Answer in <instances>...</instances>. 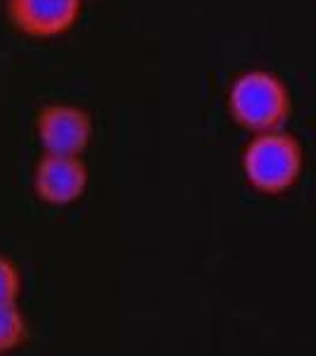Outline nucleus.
Segmentation results:
<instances>
[{
  "instance_id": "obj_1",
  "label": "nucleus",
  "mask_w": 316,
  "mask_h": 356,
  "mask_svg": "<svg viewBox=\"0 0 316 356\" xmlns=\"http://www.w3.org/2000/svg\"><path fill=\"white\" fill-rule=\"evenodd\" d=\"M240 171L255 193L269 197L290 193L304 174L300 138L288 129L250 134V140L240 152Z\"/></svg>"
},
{
  "instance_id": "obj_2",
  "label": "nucleus",
  "mask_w": 316,
  "mask_h": 356,
  "mask_svg": "<svg viewBox=\"0 0 316 356\" xmlns=\"http://www.w3.org/2000/svg\"><path fill=\"white\" fill-rule=\"evenodd\" d=\"M233 124L248 134L285 129L292 114V93L281 74L252 67L235 74L226 93Z\"/></svg>"
},
{
  "instance_id": "obj_3",
  "label": "nucleus",
  "mask_w": 316,
  "mask_h": 356,
  "mask_svg": "<svg viewBox=\"0 0 316 356\" xmlns=\"http://www.w3.org/2000/svg\"><path fill=\"white\" fill-rule=\"evenodd\" d=\"M41 152L55 154H86L93 143V114L74 102H45L33 119Z\"/></svg>"
},
{
  "instance_id": "obj_4",
  "label": "nucleus",
  "mask_w": 316,
  "mask_h": 356,
  "mask_svg": "<svg viewBox=\"0 0 316 356\" xmlns=\"http://www.w3.org/2000/svg\"><path fill=\"white\" fill-rule=\"evenodd\" d=\"M90 186V169L84 154L41 152L31 169V191L48 207H72Z\"/></svg>"
},
{
  "instance_id": "obj_5",
  "label": "nucleus",
  "mask_w": 316,
  "mask_h": 356,
  "mask_svg": "<svg viewBox=\"0 0 316 356\" xmlns=\"http://www.w3.org/2000/svg\"><path fill=\"white\" fill-rule=\"evenodd\" d=\"M84 0H5V15L15 31L33 41L67 36L79 24Z\"/></svg>"
},
{
  "instance_id": "obj_6",
  "label": "nucleus",
  "mask_w": 316,
  "mask_h": 356,
  "mask_svg": "<svg viewBox=\"0 0 316 356\" xmlns=\"http://www.w3.org/2000/svg\"><path fill=\"white\" fill-rule=\"evenodd\" d=\"M29 340V321L19 302H0V356L22 349Z\"/></svg>"
},
{
  "instance_id": "obj_7",
  "label": "nucleus",
  "mask_w": 316,
  "mask_h": 356,
  "mask_svg": "<svg viewBox=\"0 0 316 356\" xmlns=\"http://www.w3.org/2000/svg\"><path fill=\"white\" fill-rule=\"evenodd\" d=\"M24 278L22 268L13 257L0 252V302H19Z\"/></svg>"
}]
</instances>
